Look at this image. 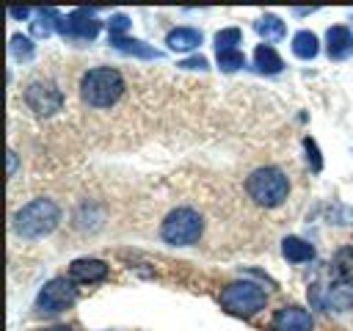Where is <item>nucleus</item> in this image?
Here are the masks:
<instances>
[{
	"mask_svg": "<svg viewBox=\"0 0 353 331\" xmlns=\"http://www.w3.org/2000/svg\"><path fill=\"white\" fill-rule=\"evenodd\" d=\"M124 94V77L113 66H94L80 80V97L91 108H113Z\"/></svg>",
	"mask_w": 353,
	"mask_h": 331,
	"instance_id": "obj_1",
	"label": "nucleus"
},
{
	"mask_svg": "<svg viewBox=\"0 0 353 331\" xmlns=\"http://www.w3.org/2000/svg\"><path fill=\"white\" fill-rule=\"evenodd\" d=\"M61 221V207L52 199H33L14 212V232L25 240H39L50 234Z\"/></svg>",
	"mask_w": 353,
	"mask_h": 331,
	"instance_id": "obj_2",
	"label": "nucleus"
},
{
	"mask_svg": "<svg viewBox=\"0 0 353 331\" xmlns=\"http://www.w3.org/2000/svg\"><path fill=\"white\" fill-rule=\"evenodd\" d=\"M245 190L259 207H279L290 196V179L281 168L265 166L251 171V177L245 179Z\"/></svg>",
	"mask_w": 353,
	"mask_h": 331,
	"instance_id": "obj_3",
	"label": "nucleus"
},
{
	"mask_svg": "<svg viewBox=\"0 0 353 331\" xmlns=\"http://www.w3.org/2000/svg\"><path fill=\"white\" fill-rule=\"evenodd\" d=\"M221 306L234 317H254L259 309H265V290L254 281H232L218 295Z\"/></svg>",
	"mask_w": 353,
	"mask_h": 331,
	"instance_id": "obj_4",
	"label": "nucleus"
},
{
	"mask_svg": "<svg viewBox=\"0 0 353 331\" xmlns=\"http://www.w3.org/2000/svg\"><path fill=\"white\" fill-rule=\"evenodd\" d=\"M204 221L193 207H176L165 215L163 226H160V237L168 245H190L201 237Z\"/></svg>",
	"mask_w": 353,
	"mask_h": 331,
	"instance_id": "obj_5",
	"label": "nucleus"
},
{
	"mask_svg": "<svg viewBox=\"0 0 353 331\" xmlns=\"http://www.w3.org/2000/svg\"><path fill=\"white\" fill-rule=\"evenodd\" d=\"M74 301H77V287H74V281L58 276V279H50V281L39 290V295H36V312H41V314H55V312L69 309Z\"/></svg>",
	"mask_w": 353,
	"mask_h": 331,
	"instance_id": "obj_6",
	"label": "nucleus"
},
{
	"mask_svg": "<svg viewBox=\"0 0 353 331\" xmlns=\"http://www.w3.org/2000/svg\"><path fill=\"white\" fill-rule=\"evenodd\" d=\"M22 99L36 116H52L63 108V91L50 80H30L22 91Z\"/></svg>",
	"mask_w": 353,
	"mask_h": 331,
	"instance_id": "obj_7",
	"label": "nucleus"
},
{
	"mask_svg": "<svg viewBox=\"0 0 353 331\" xmlns=\"http://www.w3.org/2000/svg\"><path fill=\"white\" fill-rule=\"evenodd\" d=\"M99 28H102V22L88 8H74L72 14H66L58 22V30L63 36H74V39H94L99 33Z\"/></svg>",
	"mask_w": 353,
	"mask_h": 331,
	"instance_id": "obj_8",
	"label": "nucleus"
},
{
	"mask_svg": "<svg viewBox=\"0 0 353 331\" xmlns=\"http://www.w3.org/2000/svg\"><path fill=\"white\" fill-rule=\"evenodd\" d=\"M270 331H312V314L303 306H281L270 317Z\"/></svg>",
	"mask_w": 353,
	"mask_h": 331,
	"instance_id": "obj_9",
	"label": "nucleus"
},
{
	"mask_svg": "<svg viewBox=\"0 0 353 331\" xmlns=\"http://www.w3.org/2000/svg\"><path fill=\"white\" fill-rule=\"evenodd\" d=\"M108 273H110V268L102 259H94V257H80L69 265V279L77 281V284L102 281V279H108Z\"/></svg>",
	"mask_w": 353,
	"mask_h": 331,
	"instance_id": "obj_10",
	"label": "nucleus"
},
{
	"mask_svg": "<svg viewBox=\"0 0 353 331\" xmlns=\"http://www.w3.org/2000/svg\"><path fill=\"white\" fill-rule=\"evenodd\" d=\"M331 273L336 284L353 287V245H342L331 259Z\"/></svg>",
	"mask_w": 353,
	"mask_h": 331,
	"instance_id": "obj_11",
	"label": "nucleus"
},
{
	"mask_svg": "<svg viewBox=\"0 0 353 331\" xmlns=\"http://www.w3.org/2000/svg\"><path fill=\"white\" fill-rule=\"evenodd\" d=\"M165 44H168L171 50H176V52H190V50H196V47L201 44V30L188 28V25L174 28V30H168Z\"/></svg>",
	"mask_w": 353,
	"mask_h": 331,
	"instance_id": "obj_12",
	"label": "nucleus"
},
{
	"mask_svg": "<svg viewBox=\"0 0 353 331\" xmlns=\"http://www.w3.org/2000/svg\"><path fill=\"white\" fill-rule=\"evenodd\" d=\"M325 47H328V58H345L347 55V50H350V41H353V33L345 28V25H334V28H328V33H325Z\"/></svg>",
	"mask_w": 353,
	"mask_h": 331,
	"instance_id": "obj_13",
	"label": "nucleus"
},
{
	"mask_svg": "<svg viewBox=\"0 0 353 331\" xmlns=\"http://www.w3.org/2000/svg\"><path fill=\"white\" fill-rule=\"evenodd\" d=\"M254 66H256L262 74H279V72L284 69V61H281V55L276 52L273 44H259V47L254 50Z\"/></svg>",
	"mask_w": 353,
	"mask_h": 331,
	"instance_id": "obj_14",
	"label": "nucleus"
},
{
	"mask_svg": "<svg viewBox=\"0 0 353 331\" xmlns=\"http://www.w3.org/2000/svg\"><path fill=\"white\" fill-rule=\"evenodd\" d=\"M110 44H113L119 52H127V55H135V58H160V50H154L152 44H146V41H141V39L119 36V39H110Z\"/></svg>",
	"mask_w": 353,
	"mask_h": 331,
	"instance_id": "obj_15",
	"label": "nucleus"
},
{
	"mask_svg": "<svg viewBox=\"0 0 353 331\" xmlns=\"http://www.w3.org/2000/svg\"><path fill=\"white\" fill-rule=\"evenodd\" d=\"M320 50V41H317V33L312 30H298L292 36V55L301 58V61H312Z\"/></svg>",
	"mask_w": 353,
	"mask_h": 331,
	"instance_id": "obj_16",
	"label": "nucleus"
},
{
	"mask_svg": "<svg viewBox=\"0 0 353 331\" xmlns=\"http://www.w3.org/2000/svg\"><path fill=\"white\" fill-rule=\"evenodd\" d=\"M281 254H284V259H290V262H309V259H314L312 243H306V240H301V237H284V240H281Z\"/></svg>",
	"mask_w": 353,
	"mask_h": 331,
	"instance_id": "obj_17",
	"label": "nucleus"
},
{
	"mask_svg": "<svg viewBox=\"0 0 353 331\" xmlns=\"http://www.w3.org/2000/svg\"><path fill=\"white\" fill-rule=\"evenodd\" d=\"M254 28H256V33H259L265 41H273V39H284V33H287L284 22H281L276 14H265V17H259V19L254 22Z\"/></svg>",
	"mask_w": 353,
	"mask_h": 331,
	"instance_id": "obj_18",
	"label": "nucleus"
},
{
	"mask_svg": "<svg viewBox=\"0 0 353 331\" xmlns=\"http://www.w3.org/2000/svg\"><path fill=\"white\" fill-rule=\"evenodd\" d=\"M58 22H61V17L55 14V8H39L36 11V19L30 22V30H33V36H50L55 28H58Z\"/></svg>",
	"mask_w": 353,
	"mask_h": 331,
	"instance_id": "obj_19",
	"label": "nucleus"
},
{
	"mask_svg": "<svg viewBox=\"0 0 353 331\" xmlns=\"http://www.w3.org/2000/svg\"><path fill=\"white\" fill-rule=\"evenodd\" d=\"M243 41V30L240 28H223L215 33V50L218 52H232L237 50V44Z\"/></svg>",
	"mask_w": 353,
	"mask_h": 331,
	"instance_id": "obj_20",
	"label": "nucleus"
},
{
	"mask_svg": "<svg viewBox=\"0 0 353 331\" xmlns=\"http://www.w3.org/2000/svg\"><path fill=\"white\" fill-rule=\"evenodd\" d=\"M8 50H11V55L17 61H30L33 58V41L28 36H22V33H14L8 39Z\"/></svg>",
	"mask_w": 353,
	"mask_h": 331,
	"instance_id": "obj_21",
	"label": "nucleus"
},
{
	"mask_svg": "<svg viewBox=\"0 0 353 331\" xmlns=\"http://www.w3.org/2000/svg\"><path fill=\"white\" fill-rule=\"evenodd\" d=\"M218 66L223 72H237L240 66H245V55L240 50H232V52H218Z\"/></svg>",
	"mask_w": 353,
	"mask_h": 331,
	"instance_id": "obj_22",
	"label": "nucleus"
},
{
	"mask_svg": "<svg viewBox=\"0 0 353 331\" xmlns=\"http://www.w3.org/2000/svg\"><path fill=\"white\" fill-rule=\"evenodd\" d=\"M303 149H306V160H309V166H312V171L317 174V171H323V157H320V149H317V143H314V138H303Z\"/></svg>",
	"mask_w": 353,
	"mask_h": 331,
	"instance_id": "obj_23",
	"label": "nucleus"
},
{
	"mask_svg": "<svg viewBox=\"0 0 353 331\" xmlns=\"http://www.w3.org/2000/svg\"><path fill=\"white\" fill-rule=\"evenodd\" d=\"M108 30H110V39H119L130 30V17L127 14H113L110 22H108Z\"/></svg>",
	"mask_w": 353,
	"mask_h": 331,
	"instance_id": "obj_24",
	"label": "nucleus"
},
{
	"mask_svg": "<svg viewBox=\"0 0 353 331\" xmlns=\"http://www.w3.org/2000/svg\"><path fill=\"white\" fill-rule=\"evenodd\" d=\"M176 66H179V69H199V72H201V69H207L210 63H207V58H204V55H193V58L179 61Z\"/></svg>",
	"mask_w": 353,
	"mask_h": 331,
	"instance_id": "obj_25",
	"label": "nucleus"
},
{
	"mask_svg": "<svg viewBox=\"0 0 353 331\" xmlns=\"http://www.w3.org/2000/svg\"><path fill=\"white\" fill-rule=\"evenodd\" d=\"M8 14H11V17H17V19H28V17H30V8H25V6H22V8H17V6H14V8H8Z\"/></svg>",
	"mask_w": 353,
	"mask_h": 331,
	"instance_id": "obj_26",
	"label": "nucleus"
},
{
	"mask_svg": "<svg viewBox=\"0 0 353 331\" xmlns=\"http://www.w3.org/2000/svg\"><path fill=\"white\" fill-rule=\"evenodd\" d=\"M14 171H17V152L8 149V177H14Z\"/></svg>",
	"mask_w": 353,
	"mask_h": 331,
	"instance_id": "obj_27",
	"label": "nucleus"
},
{
	"mask_svg": "<svg viewBox=\"0 0 353 331\" xmlns=\"http://www.w3.org/2000/svg\"><path fill=\"white\" fill-rule=\"evenodd\" d=\"M44 331H72V328H66V325H52V328H44Z\"/></svg>",
	"mask_w": 353,
	"mask_h": 331,
	"instance_id": "obj_28",
	"label": "nucleus"
},
{
	"mask_svg": "<svg viewBox=\"0 0 353 331\" xmlns=\"http://www.w3.org/2000/svg\"><path fill=\"white\" fill-rule=\"evenodd\" d=\"M350 52H353V41H350V50H347V55H350Z\"/></svg>",
	"mask_w": 353,
	"mask_h": 331,
	"instance_id": "obj_29",
	"label": "nucleus"
}]
</instances>
